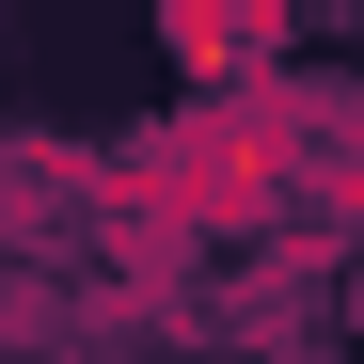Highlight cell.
Returning <instances> with one entry per match:
<instances>
[{"label":"cell","instance_id":"obj_1","mask_svg":"<svg viewBox=\"0 0 364 364\" xmlns=\"http://www.w3.org/2000/svg\"><path fill=\"white\" fill-rule=\"evenodd\" d=\"M333 143V95L301 80H237V95H191L174 127H127L111 143V206L159 222V237H254Z\"/></svg>","mask_w":364,"mask_h":364},{"label":"cell","instance_id":"obj_2","mask_svg":"<svg viewBox=\"0 0 364 364\" xmlns=\"http://www.w3.org/2000/svg\"><path fill=\"white\" fill-rule=\"evenodd\" d=\"M143 16H159V48H174L206 95L269 80V48H285V0H143Z\"/></svg>","mask_w":364,"mask_h":364},{"label":"cell","instance_id":"obj_3","mask_svg":"<svg viewBox=\"0 0 364 364\" xmlns=\"http://www.w3.org/2000/svg\"><path fill=\"white\" fill-rule=\"evenodd\" d=\"M0 191H16V206H95V222H111V143H0Z\"/></svg>","mask_w":364,"mask_h":364},{"label":"cell","instance_id":"obj_4","mask_svg":"<svg viewBox=\"0 0 364 364\" xmlns=\"http://www.w3.org/2000/svg\"><path fill=\"white\" fill-rule=\"evenodd\" d=\"M301 206H317V222H364V80L333 95V143H317V174H301Z\"/></svg>","mask_w":364,"mask_h":364}]
</instances>
